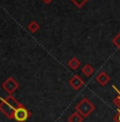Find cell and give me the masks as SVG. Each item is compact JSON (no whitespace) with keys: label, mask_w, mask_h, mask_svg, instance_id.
Returning <instances> with one entry per match:
<instances>
[{"label":"cell","mask_w":120,"mask_h":122,"mask_svg":"<svg viewBox=\"0 0 120 122\" xmlns=\"http://www.w3.org/2000/svg\"><path fill=\"white\" fill-rule=\"evenodd\" d=\"M21 105L22 104L15 97L8 95V97L1 98L0 100V112L8 119H14V114L16 109L19 108Z\"/></svg>","instance_id":"1"},{"label":"cell","mask_w":120,"mask_h":122,"mask_svg":"<svg viewBox=\"0 0 120 122\" xmlns=\"http://www.w3.org/2000/svg\"><path fill=\"white\" fill-rule=\"evenodd\" d=\"M76 112H79L83 118H87L89 115L91 114L94 111H95V105L89 101V99L87 98H83L79 103L76 105Z\"/></svg>","instance_id":"2"},{"label":"cell","mask_w":120,"mask_h":122,"mask_svg":"<svg viewBox=\"0 0 120 122\" xmlns=\"http://www.w3.org/2000/svg\"><path fill=\"white\" fill-rule=\"evenodd\" d=\"M1 87L3 88V90L5 91L9 96H13V93L19 88V84H18V82L14 78L9 76V78L2 83Z\"/></svg>","instance_id":"3"},{"label":"cell","mask_w":120,"mask_h":122,"mask_svg":"<svg viewBox=\"0 0 120 122\" xmlns=\"http://www.w3.org/2000/svg\"><path fill=\"white\" fill-rule=\"evenodd\" d=\"M31 117V112L28 108H26L23 105L16 109L14 114V120L16 122H27Z\"/></svg>","instance_id":"4"},{"label":"cell","mask_w":120,"mask_h":122,"mask_svg":"<svg viewBox=\"0 0 120 122\" xmlns=\"http://www.w3.org/2000/svg\"><path fill=\"white\" fill-rule=\"evenodd\" d=\"M68 83H69V85L71 86V87L73 88L74 90H79V89L84 85L83 79H82L81 76H79V74H74L73 76H71Z\"/></svg>","instance_id":"5"},{"label":"cell","mask_w":120,"mask_h":122,"mask_svg":"<svg viewBox=\"0 0 120 122\" xmlns=\"http://www.w3.org/2000/svg\"><path fill=\"white\" fill-rule=\"evenodd\" d=\"M110 76L104 71H101L100 73H98L97 76H96V82H98V84L101 86L107 85V84L110 83Z\"/></svg>","instance_id":"6"},{"label":"cell","mask_w":120,"mask_h":122,"mask_svg":"<svg viewBox=\"0 0 120 122\" xmlns=\"http://www.w3.org/2000/svg\"><path fill=\"white\" fill-rule=\"evenodd\" d=\"M68 67L70 68V69H72V70H77L78 68L80 67V65H81V62H80L79 60H78L77 57H71L69 61H68Z\"/></svg>","instance_id":"7"},{"label":"cell","mask_w":120,"mask_h":122,"mask_svg":"<svg viewBox=\"0 0 120 122\" xmlns=\"http://www.w3.org/2000/svg\"><path fill=\"white\" fill-rule=\"evenodd\" d=\"M83 117L79 114V112H74L68 117V122H83Z\"/></svg>","instance_id":"8"},{"label":"cell","mask_w":120,"mask_h":122,"mask_svg":"<svg viewBox=\"0 0 120 122\" xmlns=\"http://www.w3.org/2000/svg\"><path fill=\"white\" fill-rule=\"evenodd\" d=\"M82 73L85 76H90L94 73V67L90 64H85L82 67Z\"/></svg>","instance_id":"9"},{"label":"cell","mask_w":120,"mask_h":122,"mask_svg":"<svg viewBox=\"0 0 120 122\" xmlns=\"http://www.w3.org/2000/svg\"><path fill=\"white\" fill-rule=\"evenodd\" d=\"M28 30H29L31 33H35V32H37L39 30V28H41V25H39V23L37 21H35V20H33V21L29 22V25H27Z\"/></svg>","instance_id":"10"},{"label":"cell","mask_w":120,"mask_h":122,"mask_svg":"<svg viewBox=\"0 0 120 122\" xmlns=\"http://www.w3.org/2000/svg\"><path fill=\"white\" fill-rule=\"evenodd\" d=\"M113 88H114L115 90H116V92H117V97L114 98V104L116 105V107L120 111V91L115 85H113Z\"/></svg>","instance_id":"11"},{"label":"cell","mask_w":120,"mask_h":122,"mask_svg":"<svg viewBox=\"0 0 120 122\" xmlns=\"http://www.w3.org/2000/svg\"><path fill=\"white\" fill-rule=\"evenodd\" d=\"M112 41H113V44H114V46L120 51V32L114 37V38H113Z\"/></svg>","instance_id":"12"},{"label":"cell","mask_w":120,"mask_h":122,"mask_svg":"<svg viewBox=\"0 0 120 122\" xmlns=\"http://www.w3.org/2000/svg\"><path fill=\"white\" fill-rule=\"evenodd\" d=\"M88 0H71V2L77 6V8H82Z\"/></svg>","instance_id":"13"},{"label":"cell","mask_w":120,"mask_h":122,"mask_svg":"<svg viewBox=\"0 0 120 122\" xmlns=\"http://www.w3.org/2000/svg\"><path fill=\"white\" fill-rule=\"evenodd\" d=\"M114 120L115 122H120V111L118 109V112H117V114L114 116Z\"/></svg>","instance_id":"14"},{"label":"cell","mask_w":120,"mask_h":122,"mask_svg":"<svg viewBox=\"0 0 120 122\" xmlns=\"http://www.w3.org/2000/svg\"><path fill=\"white\" fill-rule=\"evenodd\" d=\"M42 1H43L44 3H46V4H49V3H51L53 0H42Z\"/></svg>","instance_id":"15"}]
</instances>
